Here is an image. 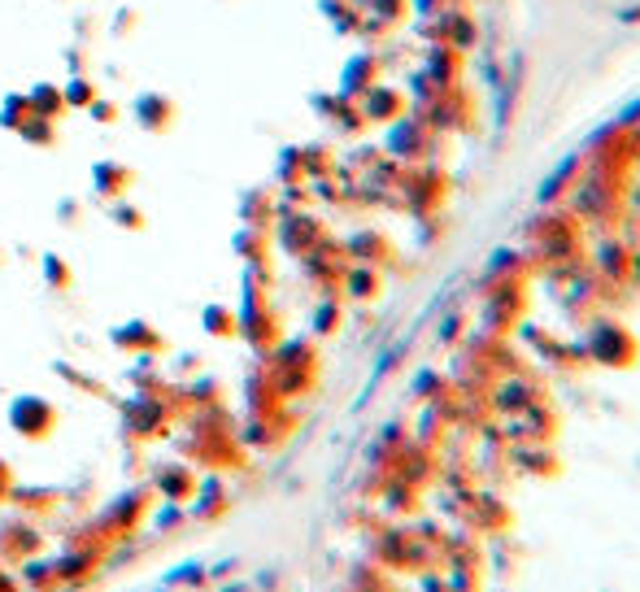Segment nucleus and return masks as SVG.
Returning <instances> with one entry per match:
<instances>
[{
    "label": "nucleus",
    "instance_id": "f257e3e1",
    "mask_svg": "<svg viewBox=\"0 0 640 592\" xmlns=\"http://www.w3.org/2000/svg\"><path fill=\"white\" fill-rule=\"evenodd\" d=\"M584 353H589L592 362H601V366H619V371H628V366L640 357V345L628 336V327H619V323H601V327H592L589 332Z\"/></svg>",
    "mask_w": 640,
    "mask_h": 592
},
{
    "label": "nucleus",
    "instance_id": "f03ea898",
    "mask_svg": "<svg viewBox=\"0 0 640 592\" xmlns=\"http://www.w3.org/2000/svg\"><path fill=\"white\" fill-rule=\"evenodd\" d=\"M601 270H605L610 279H628V275H632V253L623 245H605L601 248Z\"/></svg>",
    "mask_w": 640,
    "mask_h": 592
},
{
    "label": "nucleus",
    "instance_id": "7ed1b4c3",
    "mask_svg": "<svg viewBox=\"0 0 640 592\" xmlns=\"http://www.w3.org/2000/svg\"><path fill=\"white\" fill-rule=\"evenodd\" d=\"M484 571H475V566H449V589L453 592H484V580H480Z\"/></svg>",
    "mask_w": 640,
    "mask_h": 592
},
{
    "label": "nucleus",
    "instance_id": "20e7f679",
    "mask_svg": "<svg viewBox=\"0 0 640 592\" xmlns=\"http://www.w3.org/2000/svg\"><path fill=\"white\" fill-rule=\"evenodd\" d=\"M523 466H532V475H558V462L549 453H519Z\"/></svg>",
    "mask_w": 640,
    "mask_h": 592
},
{
    "label": "nucleus",
    "instance_id": "39448f33",
    "mask_svg": "<svg viewBox=\"0 0 640 592\" xmlns=\"http://www.w3.org/2000/svg\"><path fill=\"white\" fill-rule=\"evenodd\" d=\"M393 510L414 514V510H419V493H414V489H393Z\"/></svg>",
    "mask_w": 640,
    "mask_h": 592
},
{
    "label": "nucleus",
    "instance_id": "423d86ee",
    "mask_svg": "<svg viewBox=\"0 0 640 592\" xmlns=\"http://www.w3.org/2000/svg\"><path fill=\"white\" fill-rule=\"evenodd\" d=\"M423 589L427 592H453L449 589V575H436V571H427V575H423Z\"/></svg>",
    "mask_w": 640,
    "mask_h": 592
}]
</instances>
